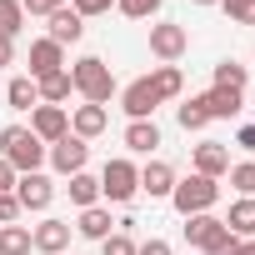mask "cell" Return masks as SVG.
<instances>
[{
  "label": "cell",
  "instance_id": "cell-1",
  "mask_svg": "<svg viewBox=\"0 0 255 255\" xmlns=\"http://www.w3.org/2000/svg\"><path fill=\"white\" fill-rule=\"evenodd\" d=\"M0 160L15 175H30V170L45 165V145L30 135V125H5V130H0Z\"/></svg>",
  "mask_w": 255,
  "mask_h": 255
},
{
  "label": "cell",
  "instance_id": "cell-2",
  "mask_svg": "<svg viewBox=\"0 0 255 255\" xmlns=\"http://www.w3.org/2000/svg\"><path fill=\"white\" fill-rule=\"evenodd\" d=\"M70 85H75V95L90 100V105H110V95H115V75H110V65H105L100 55H80V60L70 65Z\"/></svg>",
  "mask_w": 255,
  "mask_h": 255
},
{
  "label": "cell",
  "instance_id": "cell-3",
  "mask_svg": "<svg viewBox=\"0 0 255 255\" xmlns=\"http://www.w3.org/2000/svg\"><path fill=\"white\" fill-rule=\"evenodd\" d=\"M135 195H140V165L130 155L105 160V170H100V200L105 205H130Z\"/></svg>",
  "mask_w": 255,
  "mask_h": 255
},
{
  "label": "cell",
  "instance_id": "cell-4",
  "mask_svg": "<svg viewBox=\"0 0 255 255\" xmlns=\"http://www.w3.org/2000/svg\"><path fill=\"white\" fill-rule=\"evenodd\" d=\"M215 200H220V180H210V175H195V170H190L185 180H175V190H170V205H175V215H180V220L215 210Z\"/></svg>",
  "mask_w": 255,
  "mask_h": 255
},
{
  "label": "cell",
  "instance_id": "cell-5",
  "mask_svg": "<svg viewBox=\"0 0 255 255\" xmlns=\"http://www.w3.org/2000/svg\"><path fill=\"white\" fill-rule=\"evenodd\" d=\"M185 50H190V30L185 25H175V20H155L150 25V55L160 65H175Z\"/></svg>",
  "mask_w": 255,
  "mask_h": 255
},
{
  "label": "cell",
  "instance_id": "cell-6",
  "mask_svg": "<svg viewBox=\"0 0 255 255\" xmlns=\"http://www.w3.org/2000/svg\"><path fill=\"white\" fill-rule=\"evenodd\" d=\"M185 240H190L195 250H205V255H210V250H225L235 235H230V225H225L220 215H210V210H205V215H190V220H185Z\"/></svg>",
  "mask_w": 255,
  "mask_h": 255
},
{
  "label": "cell",
  "instance_id": "cell-7",
  "mask_svg": "<svg viewBox=\"0 0 255 255\" xmlns=\"http://www.w3.org/2000/svg\"><path fill=\"white\" fill-rule=\"evenodd\" d=\"M45 160H50V170L55 175H80L85 170V160H90V140H80V135H65V140H55V145H45Z\"/></svg>",
  "mask_w": 255,
  "mask_h": 255
},
{
  "label": "cell",
  "instance_id": "cell-8",
  "mask_svg": "<svg viewBox=\"0 0 255 255\" xmlns=\"http://www.w3.org/2000/svg\"><path fill=\"white\" fill-rule=\"evenodd\" d=\"M30 135H35L40 145L65 140V135H70V110H65V105H35V110H30Z\"/></svg>",
  "mask_w": 255,
  "mask_h": 255
},
{
  "label": "cell",
  "instance_id": "cell-9",
  "mask_svg": "<svg viewBox=\"0 0 255 255\" xmlns=\"http://www.w3.org/2000/svg\"><path fill=\"white\" fill-rule=\"evenodd\" d=\"M15 200H20V210H50V200H55V180H50L45 170H30V175L15 180Z\"/></svg>",
  "mask_w": 255,
  "mask_h": 255
},
{
  "label": "cell",
  "instance_id": "cell-10",
  "mask_svg": "<svg viewBox=\"0 0 255 255\" xmlns=\"http://www.w3.org/2000/svg\"><path fill=\"white\" fill-rule=\"evenodd\" d=\"M65 245H70V220H60V215H45L30 230V250H40V255H65Z\"/></svg>",
  "mask_w": 255,
  "mask_h": 255
},
{
  "label": "cell",
  "instance_id": "cell-11",
  "mask_svg": "<svg viewBox=\"0 0 255 255\" xmlns=\"http://www.w3.org/2000/svg\"><path fill=\"white\" fill-rule=\"evenodd\" d=\"M155 105H160V95L150 90V75H140V80H130V85L120 90V110L130 115V120H150Z\"/></svg>",
  "mask_w": 255,
  "mask_h": 255
},
{
  "label": "cell",
  "instance_id": "cell-12",
  "mask_svg": "<svg viewBox=\"0 0 255 255\" xmlns=\"http://www.w3.org/2000/svg\"><path fill=\"white\" fill-rule=\"evenodd\" d=\"M175 165L170 160H145L140 165V190L150 195V200H170V190H175Z\"/></svg>",
  "mask_w": 255,
  "mask_h": 255
},
{
  "label": "cell",
  "instance_id": "cell-13",
  "mask_svg": "<svg viewBox=\"0 0 255 255\" xmlns=\"http://www.w3.org/2000/svg\"><path fill=\"white\" fill-rule=\"evenodd\" d=\"M200 100V110L210 115V120H235L240 110H245V95L240 90H220V85H210L205 95H195Z\"/></svg>",
  "mask_w": 255,
  "mask_h": 255
},
{
  "label": "cell",
  "instance_id": "cell-14",
  "mask_svg": "<svg viewBox=\"0 0 255 255\" xmlns=\"http://www.w3.org/2000/svg\"><path fill=\"white\" fill-rule=\"evenodd\" d=\"M190 165H195V175H210V180H220V175L230 170V150H225L220 140H200V145L190 150Z\"/></svg>",
  "mask_w": 255,
  "mask_h": 255
},
{
  "label": "cell",
  "instance_id": "cell-15",
  "mask_svg": "<svg viewBox=\"0 0 255 255\" xmlns=\"http://www.w3.org/2000/svg\"><path fill=\"white\" fill-rule=\"evenodd\" d=\"M105 125H110V110L105 105H75L70 110V135H80V140H95V135H105Z\"/></svg>",
  "mask_w": 255,
  "mask_h": 255
},
{
  "label": "cell",
  "instance_id": "cell-16",
  "mask_svg": "<svg viewBox=\"0 0 255 255\" xmlns=\"http://www.w3.org/2000/svg\"><path fill=\"white\" fill-rule=\"evenodd\" d=\"M55 70H65V45H55L50 35H40V40L30 45V80L55 75Z\"/></svg>",
  "mask_w": 255,
  "mask_h": 255
},
{
  "label": "cell",
  "instance_id": "cell-17",
  "mask_svg": "<svg viewBox=\"0 0 255 255\" xmlns=\"http://www.w3.org/2000/svg\"><path fill=\"white\" fill-rule=\"evenodd\" d=\"M45 20H50V30H45V35H50L55 45H80V35H85V20H80V15H75L70 5H60V10H50Z\"/></svg>",
  "mask_w": 255,
  "mask_h": 255
},
{
  "label": "cell",
  "instance_id": "cell-18",
  "mask_svg": "<svg viewBox=\"0 0 255 255\" xmlns=\"http://www.w3.org/2000/svg\"><path fill=\"white\" fill-rule=\"evenodd\" d=\"M120 140H125V150H130V155H150V150L160 145V125H155V120H130Z\"/></svg>",
  "mask_w": 255,
  "mask_h": 255
},
{
  "label": "cell",
  "instance_id": "cell-19",
  "mask_svg": "<svg viewBox=\"0 0 255 255\" xmlns=\"http://www.w3.org/2000/svg\"><path fill=\"white\" fill-rule=\"evenodd\" d=\"M220 220L230 225V235H235V240H255V195L230 200V215H220Z\"/></svg>",
  "mask_w": 255,
  "mask_h": 255
},
{
  "label": "cell",
  "instance_id": "cell-20",
  "mask_svg": "<svg viewBox=\"0 0 255 255\" xmlns=\"http://www.w3.org/2000/svg\"><path fill=\"white\" fill-rule=\"evenodd\" d=\"M75 235H85V240H105L110 230H115V220H110V210L105 205H90V210H80V220L70 225Z\"/></svg>",
  "mask_w": 255,
  "mask_h": 255
},
{
  "label": "cell",
  "instance_id": "cell-21",
  "mask_svg": "<svg viewBox=\"0 0 255 255\" xmlns=\"http://www.w3.org/2000/svg\"><path fill=\"white\" fill-rule=\"evenodd\" d=\"M150 90L160 95V105H165V100H180V90H185L180 65H155V70H150Z\"/></svg>",
  "mask_w": 255,
  "mask_h": 255
},
{
  "label": "cell",
  "instance_id": "cell-22",
  "mask_svg": "<svg viewBox=\"0 0 255 255\" xmlns=\"http://www.w3.org/2000/svg\"><path fill=\"white\" fill-rule=\"evenodd\" d=\"M35 90H40V105H65V100L75 95V85H70V70L40 75V80H35Z\"/></svg>",
  "mask_w": 255,
  "mask_h": 255
},
{
  "label": "cell",
  "instance_id": "cell-23",
  "mask_svg": "<svg viewBox=\"0 0 255 255\" xmlns=\"http://www.w3.org/2000/svg\"><path fill=\"white\" fill-rule=\"evenodd\" d=\"M5 105H10V110H35V105H40L35 80H30V75H15V80L5 85Z\"/></svg>",
  "mask_w": 255,
  "mask_h": 255
},
{
  "label": "cell",
  "instance_id": "cell-24",
  "mask_svg": "<svg viewBox=\"0 0 255 255\" xmlns=\"http://www.w3.org/2000/svg\"><path fill=\"white\" fill-rule=\"evenodd\" d=\"M70 205H80V210H90V205H100V175H70Z\"/></svg>",
  "mask_w": 255,
  "mask_h": 255
},
{
  "label": "cell",
  "instance_id": "cell-25",
  "mask_svg": "<svg viewBox=\"0 0 255 255\" xmlns=\"http://www.w3.org/2000/svg\"><path fill=\"white\" fill-rule=\"evenodd\" d=\"M215 85H220V90H240V95H245L250 70H245V65H235V60H220V65H215Z\"/></svg>",
  "mask_w": 255,
  "mask_h": 255
},
{
  "label": "cell",
  "instance_id": "cell-26",
  "mask_svg": "<svg viewBox=\"0 0 255 255\" xmlns=\"http://www.w3.org/2000/svg\"><path fill=\"white\" fill-rule=\"evenodd\" d=\"M0 255H30V230L25 225H0Z\"/></svg>",
  "mask_w": 255,
  "mask_h": 255
},
{
  "label": "cell",
  "instance_id": "cell-27",
  "mask_svg": "<svg viewBox=\"0 0 255 255\" xmlns=\"http://www.w3.org/2000/svg\"><path fill=\"white\" fill-rule=\"evenodd\" d=\"M25 30V10H20V0H0V35L15 40Z\"/></svg>",
  "mask_w": 255,
  "mask_h": 255
},
{
  "label": "cell",
  "instance_id": "cell-28",
  "mask_svg": "<svg viewBox=\"0 0 255 255\" xmlns=\"http://www.w3.org/2000/svg\"><path fill=\"white\" fill-rule=\"evenodd\" d=\"M160 5H165V0H115V10H120L125 20H155Z\"/></svg>",
  "mask_w": 255,
  "mask_h": 255
},
{
  "label": "cell",
  "instance_id": "cell-29",
  "mask_svg": "<svg viewBox=\"0 0 255 255\" xmlns=\"http://www.w3.org/2000/svg\"><path fill=\"white\" fill-rule=\"evenodd\" d=\"M175 120H180V130H185V135H190V130H205V125H210V115L200 110V100H195V95L175 110Z\"/></svg>",
  "mask_w": 255,
  "mask_h": 255
},
{
  "label": "cell",
  "instance_id": "cell-30",
  "mask_svg": "<svg viewBox=\"0 0 255 255\" xmlns=\"http://www.w3.org/2000/svg\"><path fill=\"white\" fill-rule=\"evenodd\" d=\"M225 175H230V190H235V195H255V160H240V165H230Z\"/></svg>",
  "mask_w": 255,
  "mask_h": 255
},
{
  "label": "cell",
  "instance_id": "cell-31",
  "mask_svg": "<svg viewBox=\"0 0 255 255\" xmlns=\"http://www.w3.org/2000/svg\"><path fill=\"white\" fill-rule=\"evenodd\" d=\"M100 255H135V240H130V230H110L105 240H100Z\"/></svg>",
  "mask_w": 255,
  "mask_h": 255
},
{
  "label": "cell",
  "instance_id": "cell-32",
  "mask_svg": "<svg viewBox=\"0 0 255 255\" xmlns=\"http://www.w3.org/2000/svg\"><path fill=\"white\" fill-rule=\"evenodd\" d=\"M220 10H225L235 25H255V0H220Z\"/></svg>",
  "mask_w": 255,
  "mask_h": 255
},
{
  "label": "cell",
  "instance_id": "cell-33",
  "mask_svg": "<svg viewBox=\"0 0 255 255\" xmlns=\"http://www.w3.org/2000/svg\"><path fill=\"white\" fill-rule=\"evenodd\" d=\"M70 10H75L80 20H95V15H110V10H115V0H70Z\"/></svg>",
  "mask_w": 255,
  "mask_h": 255
},
{
  "label": "cell",
  "instance_id": "cell-34",
  "mask_svg": "<svg viewBox=\"0 0 255 255\" xmlns=\"http://www.w3.org/2000/svg\"><path fill=\"white\" fill-rule=\"evenodd\" d=\"M20 220V200H15V190H5L0 195V225H15Z\"/></svg>",
  "mask_w": 255,
  "mask_h": 255
},
{
  "label": "cell",
  "instance_id": "cell-35",
  "mask_svg": "<svg viewBox=\"0 0 255 255\" xmlns=\"http://www.w3.org/2000/svg\"><path fill=\"white\" fill-rule=\"evenodd\" d=\"M60 5H70V0H20L25 15H50V10H60Z\"/></svg>",
  "mask_w": 255,
  "mask_h": 255
},
{
  "label": "cell",
  "instance_id": "cell-36",
  "mask_svg": "<svg viewBox=\"0 0 255 255\" xmlns=\"http://www.w3.org/2000/svg\"><path fill=\"white\" fill-rule=\"evenodd\" d=\"M135 255H175V250H170V240H155L150 235L145 245H135Z\"/></svg>",
  "mask_w": 255,
  "mask_h": 255
},
{
  "label": "cell",
  "instance_id": "cell-37",
  "mask_svg": "<svg viewBox=\"0 0 255 255\" xmlns=\"http://www.w3.org/2000/svg\"><path fill=\"white\" fill-rule=\"evenodd\" d=\"M235 145H240V150H255V125H240V130H235Z\"/></svg>",
  "mask_w": 255,
  "mask_h": 255
},
{
  "label": "cell",
  "instance_id": "cell-38",
  "mask_svg": "<svg viewBox=\"0 0 255 255\" xmlns=\"http://www.w3.org/2000/svg\"><path fill=\"white\" fill-rule=\"evenodd\" d=\"M15 180H20V175H15L5 160H0V195H5V190H15Z\"/></svg>",
  "mask_w": 255,
  "mask_h": 255
},
{
  "label": "cell",
  "instance_id": "cell-39",
  "mask_svg": "<svg viewBox=\"0 0 255 255\" xmlns=\"http://www.w3.org/2000/svg\"><path fill=\"white\" fill-rule=\"evenodd\" d=\"M10 60H15V40H5V35H0V70H5Z\"/></svg>",
  "mask_w": 255,
  "mask_h": 255
},
{
  "label": "cell",
  "instance_id": "cell-40",
  "mask_svg": "<svg viewBox=\"0 0 255 255\" xmlns=\"http://www.w3.org/2000/svg\"><path fill=\"white\" fill-rule=\"evenodd\" d=\"M230 255H255V240H235V250Z\"/></svg>",
  "mask_w": 255,
  "mask_h": 255
},
{
  "label": "cell",
  "instance_id": "cell-41",
  "mask_svg": "<svg viewBox=\"0 0 255 255\" xmlns=\"http://www.w3.org/2000/svg\"><path fill=\"white\" fill-rule=\"evenodd\" d=\"M230 250H235V240H230V245H225V250H210V255H230Z\"/></svg>",
  "mask_w": 255,
  "mask_h": 255
},
{
  "label": "cell",
  "instance_id": "cell-42",
  "mask_svg": "<svg viewBox=\"0 0 255 255\" xmlns=\"http://www.w3.org/2000/svg\"><path fill=\"white\" fill-rule=\"evenodd\" d=\"M190 5H220V0H190Z\"/></svg>",
  "mask_w": 255,
  "mask_h": 255
}]
</instances>
